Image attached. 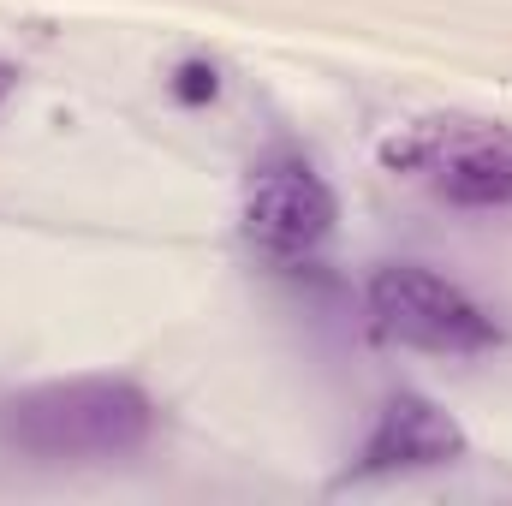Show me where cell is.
Masks as SVG:
<instances>
[{
  "label": "cell",
  "mask_w": 512,
  "mask_h": 506,
  "mask_svg": "<svg viewBox=\"0 0 512 506\" xmlns=\"http://www.w3.org/2000/svg\"><path fill=\"white\" fill-rule=\"evenodd\" d=\"M155 435V399L126 376H66L0 405V441L24 459H120Z\"/></svg>",
  "instance_id": "6da1fadb"
},
{
  "label": "cell",
  "mask_w": 512,
  "mask_h": 506,
  "mask_svg": "<svg viewBox=\"0 0 512 506\" xmlns=\"http://www.w3.org/2000/svg\"><path fill=\"white\" fill-rule=\"evenodd\" d=\"M393 179L453 203V209H512V131L477 114H423L382 143Z\"/></svg>",
  "instance_id": "7a4b0ae2"
},
{
  "label": "cell",
  "mask_w": 512,
  "mask_h": 506,
  "mask_svg": "<svg viewBox=\"0 0 512 506\" xmlns=\"http://www.w3.org/2000/svg\"><path fill=\"white\" fill-rule=\"evenodd\" d=\"M364 298H370V316H376V328L387 340L417 346V352L465 358V352H489L501 340L495 316L465 286H453V280H441L435 268H417V262L376 268Z\"/></svg>",
  "instance_id": "3957f363"
},
{
  "label": "cell",
  "mask_w": 512,
  "mask_h": 506,
  "mask_svg": "<svg viewBox=\"0 0 512 506\" xmlns=\"http://www.w3.org/2000/svg\"><path fill=\"white\" fill-rule=\"evenodd\" d=\"M340 221V203L328 191V179L310 161H262L245 185V209L239 227L251 239L256 256L268 262H304L328 245Z\"/></svg>",
  "instance_id": "277c9868"
},
{
  "label": "cell",
  "mask_w": 512,
  "mask_h": 506,
  "mask_svg": "<svg viewBox=\"0 0 512 506\" xmlns=\"http://www.w3.org/2000/svg\"><path fill=\"white\" fill-rule=\"evenodd\" d=\"M465 447H471L465 429L435 399L393 393L376 411V423H370V435H364V447H358L346 477L364 483V477H399V471H441V465H459Z\"/></svg>",
  "instance_id": "5b68a950"
},
{
  "label": "cell",
  "mask_w": 512,
  "mask_h": 506,
  "mask_svg": "<svg viewBox=\"0 0 512 506\" xmlns=\"http://www.w3.org/2000/svg\"><path fill=\"white\" fill-rule=\"evenodd\" d=\"M173 96H179V102H209V96H215V66H179Z\"/></svg>",
  "instance_id": "8992f818"
},
{
  "label": "cell",
  "mask_w": 512,
  "mask_h": 506,
  "mask_svg": "<svg viewBox=\"0 0 512 506\" xmlns=\"http://www.w3.org/2000/svg\"><path fill=\"white\" fill-rule=\"evenodd\" d=\"M18 90V66L12 60H0V108H6V96Z\"/></svg>",
  "instance_id": "52a82bcc"
}]
</instances>
